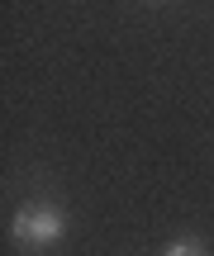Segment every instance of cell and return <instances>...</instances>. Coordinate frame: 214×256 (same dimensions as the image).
Segmentation results:
<instances>
[{
    "label": "cell",
    "mask_w": 214,
    "mask_h": 256,
    "mask_svg": "<svg viewBox=\"0 0 214 256\" xmlns=\"http://www.w3.org/2000/svg\"><path fill=\"white\" fill-rule=\"evenodd\" d=\"M10 232H15L19 247H53L67 232V214L57 204H24V209L10 218Z\"/></svg>",
    "instance_id": "1"
},
{
    "label": "cell",
    "mask_w": 214,
    "mask_h": 256,
    "mask_svg": "<svg viewBox=\"0 0 214 256\" xmlns=\"http://www.w3.org/2000/svg\"><path fill=\"white\" fill-rule=\"evenodd\" d=\"M162 256H205V247H200V242H190V238H181V242H171Z\"/></svg>",
    "instance_id": "2"
}]
</instances>
